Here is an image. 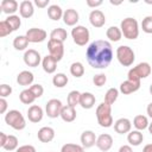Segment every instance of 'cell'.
Returning a JSON list of instances; mask_svg holds the SVG:
<instances>
[{
    "mask_svg": "<svg viewBox=\"0 0 152 152\" xmlns=\"http://www.w3.org/2000/svg\"><path fill=\"white\" fill-rule=\"evenodd\" d=\"M88 64L94 69H106L113 59V48L108 40L97 39L91 42L86 51Z\"/></svg>",
    "mask_w": 152,
    "mask_h": 152,
    "instance_id": "1",
    "label": "cell"
},
{
    "mask_svg": "<svg viewBox=\"0 0 152 152\" xmlns=\"http://www.w3.org/2000/svg\"><path fill=\"white\" fill-rule=\"evenodd\" d=\"M120 30L126 39L134 40L139 37V24L135 18L127 17L122 19L120 23Z\"/></svg>",
    "mask_w": 152,
    "mask_h": 152,
    "instance_id": "2",
    "label": "cell"
},
{
    "mask_svg": "<svg viewBox=\"0 0 152 152\" xmlns=\"http://www.w3.org/2000/svg\"><path fill=\"white\" fill-rule=\"evenodd\" d=\"M96 114V119H97V124L101 127L108 128L113 126V115H112V106L106 103V102H101L95 110Z\"/></svg>",
    "mask_w": 152,
    "mask_h": 152,
    "instance_id": "3",
    "label": "cell"
},
{
    "mask_svg": "<svg viewBox=\"0 0 152 152\" xmlns=\"http://www.w3.org/2000/svg\"><path fill=\"white\" fill-rule=\"evenodd\" d=\"M152 72V68L150 65V63L147 62H141L139 64H137L135 66L131 68L127 72V80L132 81V82H140L142 78H146L151 75Z\"/></svg>",
    "mask_w": 152,
    "mask_h": 152,
    "instance_id": "4",
    "label": "cell"
},
{
    "mask_svg": "<svg viewBox=\"0 0 152 152\" xmlns=\"http://www.w3.org/2000/svg\"><path fill=\"white\" fill-rule=\"evenodd\" d=\"M5 122L15 131H21L26 127V120L18 109H11L5 114Z\"/></svg>",
    "mask_w": 152,
    "mask_h": 152,
    "instance_id": "5",
    "label": "cell"
},
{
    "mask_svg": "<svg viewBox=\"0 0 152 152\" xmlns=\"http://www.w3.org/2000/svg\"><path fill=\"white\" fill-rule=\"evenodd\" d=\"M115 55H116L118 62L122 66H131L135 61V53H134L133 49L127 45H120L116 49Z\"/></svg>",
    "mask_w": 152,
    "mask_h": 152,
    "instance_id": "6",
    "label": "cell"
},
{
    "mask_svg": "<svg viewBox=\"0 0 152 152\" xmlns=\"http://www.w3.org/2000/svg\"><path fill=\"white\" fill-rule=\"evenodd\" d=\"M71 38L74 43L78 46H86L90 39L89 30L83 25H76L71 30Z\"/></svg>",
    "mask_w": 152,
    "mask_h": 152,
    "instance_id": "7",
    "label": "cell"
},
{
    "mask_svg": "<svg viewBox=\"0 0 152 152\" xmlns=\"http://www.w3.org/2000/svg\"><path fill=\"white\" fill-rule=\"evenodd\" d=\"M48 50H49V55L52 56L57 62H59L64 56V44L62 42H58L55 39H49Z\"/></svg>",
    "mask_w": 152,
    "mask_h": 152,
    "instance_id": "8",
    "label": "cell"
},
{
    "mask_svg": "<svg viewBox=\"0 0 152 152\" xmlns=\"http://www.w3.org/2000/svg\"><path fill=\"white\" fill-rule=\"evenodd\" d=\"M63 108L62 101L58 99H51L45 104V114L50 119H56L61 115V110Z\"/></svg>",
    "mask_w": 152,
    "mask_h": 152,
    "instance_id": "9",
    "label": "cell"
},
{
    "mask_svg": "<svg viewBox=\"0 0 152 152\" xmlns=\"http://www.w3.org/2000/svg\"><path fill=\"white\" fill-rule=\"evenodd\" d=\"M23 59H24V63L30 66V68H36L38 66L40 63H42V56L40 53L34 50V49H28L24 52V56H23Z\"/></svg>",
    "mask_w": 152,
    "mask_h": 152,
    "instance_id": "10",
    "label": "cell"
},
{
    "mask_svg": "<svg viewBox=\"0 0 152 152\" xmlns=\"http://www.w3.org/2000/svg\"><path fill=\"white\" fill-rule=\"evenodd\" d=\"M28 39L30 43H42L48 37V33L43 28H39V27H32V28H28L26 31V34H25Z\"/></svg>",
    "mask_w": 152,
    "mask_h": 152,
    "instance_id": "11",
    "label": "cell"
},
{
    "mask_svg": "<svg viewBox=\"0 0 152 152\" xmlns=\"http://www.w3.org/2000/svg\"><path fill=\"white\" fill-rule=\"evenodd\" d=\"M113 137L110 135V134H108V133H102V134H100L99 137H97V139H96V147L100 150V151H102V152H107V151H109L110 148H112V146H113Z\"/></svg>",
    "mask_w": 152,
    "mask_h": 152,
    "instance_id": "12",
    "label": "cell"
},
{
    "mask_svg": "<svg viewBox=\"0 0 152 152\" xmlns=\"http://www.w3.org/2000/svg\"><path fill=\"white\" fill-rule=\"evenodd\" d=\"M89 23L93 27H96V28H100V27L104 26V24H106L104 13L100 10H93L89 13Z\"/></svg>",
    "mask_w": 152,
    "mask_h": 152,
    "instance_id": "13",
    "label": "cell"
},
{
    "mask_svg": "<svg viewBox=\"0 0 152 152\" xmlns=\"http://www.w3.org/2000/svg\"><path fill=\"white\" fill-rule=\"evenodd\" d=\"M44 116V110L38 104H32L28 107L27 109V118H28V121L33 122V124H38L39 121H42Z\"/></svg>",
    "mask_w": 152,
    "mask_h": 152,
    "instance_id": "14",
    "label": "cell"
},
{
    "mask_svg": "<svg viewBox=\"0 0 152 152\" xmlns=\"http://www.w3.org/2000/svg\"><path fill=\"white\" fill-rule=\"evenodd\" d=\"M63 23L66 25V26H76L78 20H80V14L74 8H68L64 11L63 13Z\"/></svg>",
    "mask_w": 152,
    "mask_h": 152,
    "instance_id": "15",
    "label": "cell"
},
{
    "mask_svg": "<svg viewBox=\"0 0 152 152\" xmlns=\"http://www.w3.org/2000/svg\"><path fill=\"white\" fill-rule=\"evenodd\" d=\"M37 138L40 142H45V144L51 142L55 139V129L50 126H44L38 129Z\"/></svg>",
    "mask_w": 152,
    "mask_h": 152,
    "instance_id": "16",
    "label": "cell"
},
{
    "mask_svg": "<svg viewBox=\"0 0 152 152\" xmlns=\"http://www.w3.org/2000/svg\"><path fill=\"white\" fill-rule=\"evenodd\" d=\"M132 128V122L127 118H120L114 122V131L118 134H128Z\"/></svg>",
    "mask_w": 152,
    "mask_h": 152,
    "instance_id": "17",
    "label": "cell"
},
{
    "mask_svg": "<svg viewBox=\"0 0 152 152\" xmlns=\"http://www.w3.org/2000/svg\"><path fill=\"white\" fill-rule=\"evenodd\" d=\"M34 13V4L30 0H24L19 4V14L21 18L28 19Z\"/></svg>",
    "mask_w": 152,
    "mask_h": 152,
    "instance_id": "18",
    "label": "cell"
},
{
    "mask_svg": "<svg viewBox=\"0 0 152 152\" xmlns=\"http://www.w3.org/2000/svg\"><path fill=\"white\" fill-rule=\"evenodd\" d=\"M96 139L97 137L95 135V133L90 129H87L84 132H82L81 137H80V140H81V144L84 148H90L93 147L95 144H96Z\"/></svg>",
    "mask_w": 152,
    "mask_h": 152,
    "instance_id": "19",
    "label": "cell"
},
{
    "mask_svg": "<svg viewBox=\"0 0 152 152\" xmlns=\"http://www.w3.org/2000/svg\"><path fill=\"white\" fill-rule=\"evenodd\" d=\"M96 97L93 93L90 91H84L81 93V99H80V106L83 109H91L95 106Z\"/></svg>",
    "mask_w": 152,
    "mask_h": 152,
    "instance_id": "20",
    "label": "cell"
},
{
    "mask_svg": "<svg viewBox=\"0 0 152 152\" xmlns=\"http://www.w3.org/2000/svg\"><path fill=\"white\" fill-rule=\"evenodd\" d=\"M1 12L7 15H13L17 11H19V4L15 0H2L0 4Z\"/></svg>",
    "mask_w": 152,
    "mask_h": 152,
    "instance_id": "21",
    "label": "cell"
},
{
    "mask_svg": "<svg viewBox=\"0 0 152 152\" xmlns=\"http://www.w3.org/2000/svg\"><path fill=\"white\" fill-rule=\"evenodd\" d=\"M139 88H140V82H132V81L126 80L120 84L119 91L124 95H129V94L139 90Z\"/></svg>",
    "mask_w": 152,
    "mask_h": 152,
    "instance_id": "22",
    "label": "cell"
},
{
    "mask_svg": "<svg viewBox=\"0 0 152 152\" xmlns=\"http://www.w3.org/2000/svg\"><path fill=\"white\" fill-rule=\"evenodd\" d=\"M57 63L58 62L52 56L46 55L42 59V68L46 74H53L56 71V69H57Z\"/></svg>",
    "mask_w": 152,
    "mask_h": 152,
    "instance_id": "23",
    "label": "cell"
},
{
    "mask_svg": "<svg viewBox=\"0 0 152 152\" xmlns=\"http://www.w3.org/2000/svg\"><path fill=\"white\" fill-rule=\"evenodd\" d=\"M33 80H34V76L31 71L28 70H23L20 71L18 75H17V83L19 86H24V87H27V86H32L33 83Z\"/></svg>",
    "mask_w": 152,
    "mask_h": 152,
    "instance_id": "24",
    "label": "cell"
},
{
    "mask_svg": "<svg viewBox=\"0 0 152 152\" xmlns=\"http://www.w3.org/2000/svg\"><path fill=\"white\" fill-rule=\"evenodd\" d=\"M59 118L63 121H65V122H72V121H75V119H76V109H75V107H71L69 104L63 106V108L61 110Z\"/></svg>",
    "mask_w": 152,
    "mask_h": 152,
    "instance_id": "25",
    "label": "cell"
},
{
    "mask_svg": "<svg viewBox=\"0 0 152 152\" xmlns=\"http://www.w3.org/2000/svg\"><path fill=\"white\" fill-rule=\"evenodd\" d=\"M63 13H64V11L62 10V7L59 5L53 4V5H50L48 7V17L53 21L61 20L63 18Z\"/></svg>",
    "mask_w": 152,
    "mask_h": 152,
    "instance_id": "26",
    "label": "cell"
},
{
    "mask_svg": "<svg viewBox=\"0 0 152 152\" xmlns=\"http://www.w3.org/2000/svg\"><path fill=\"white\" fill-rule=\"evenodd\" d=\"M127 141L131 146H139L144 141V134L141 133V131H138V129L131 131L127 134Z\"/></svg>",
    "mask_w": 152,
    "mask_h": 152,
    "instance_id": "27",
    "label": "cell"
},
{
    "mask_svg": "<svg viewBox=\"0 0 152 152\" xmlns=\"http://www.w3.org/2000/svg\"><path fill=\"white\" fill-rule=\"evenodd\" d=\"M106 36L110 42H119L122 38V32L118 26H110L106 31Z\"/></svg>",
    "mask_w": 152,
    "mask_h": 152,
    "instance_id": "28",
    "label": "cell"
},
{
    "mask_svg": "<svg viewBox=\"0 0 152 152\" xmlns=\"http://www.w3.org/2000/svg\"><path fill=\"white\" fill-rule=\"evenodd\" d=\"M148 119L147 116L142 115V114H139V115H135L134 119H133V126L135 127V129L138 131H144L148 127Z\"/></svg>",
    "mask_w": 152,
    "mask_h": 152,
    "instance_id": "29",
    "label": "cell"
},
{
    "mask_svg": "<svg viewBox=\"0 0 152 152\" xmlns=\"http://www.w3.org/2000/svg\"><path fill=\"white\" fill-rule=\"evenodd\" d=\"M28 39L26 36H17L13 39V48L18 51H26L27 46H28Z\"/></svg>",
    "mask_w": 152,
    "mask_h": 152,
    "instance_id": "30",
    "label": "cell"
},
{
    "mask_svg": "<svg viewBox=\"0 0 152 152\" xmlns=\"http://www.w3.org/2000/svg\"><path fill=\"white\" fill-rule=\"evenodd\" d=\"M68 38V32L65 28H62V27H57V28H53L50 33V39H55V40H58V42H62L64 43Z\"/></svg>",
    "mask_w": 152,
    "mask_h": 152,
    "instance_id": "31",
    "label": "cell"
},
{
    "mask_svg": "<svg viewBox=\"0 0 152 152\" xmlns=\"http://www.w3.org/2000/svg\"><path fill=\"white\" fill-rule=\"evenodd\" d=\"M69 82V78L63 72H57L55 74V76L52 77V84L56 88H64Z\"/></svg>",
    "mask_w": 152,
    "mask_h": 152,
    "instance_id": "32",
    "label": "cell"
},
{
    "mask_svg": "<svg viewBox=\"0 0 152 152\" xmlns=\"http://www.w3.org/2000/svg\"><path fill=\"white\" fill-rule=\"evenodd\" d=\"M19 100H20V102L24 103V104H31V103L34 102L36 97H34V95L32 94V91L30 90V88H26V89H24V90L20 91V94H19Z\"/></svg>",
    "mask_w": 152,
    "mask_h": 152,
    "instance_id": "33",
    "label": "cell"
},
{
    "mask_svg": "<svg viewBox=\"0 0 152 152\" xmlns=\"http://www.w3.org/2000/svg\"><path fill=\"white\" fill-rule=\"evenodd\" d=\"M18 145H19L18 138L15 135H13V134H10L8 138H7V141H6V144L4 145L2 148L5 151H7V152H12V151H17V148L19 147Z\"/></svg>",
    "mask_w": 152,
    "mask_h": 152,
    "instance_id": "34",
    "label": "cell"
},
{
    "mask_svg": "<svg viewBox=\"0 0 152 152\" xmlns=\"http://www.w3.org/2000/svg\"><path fill=\"white\" fill-rule=\"evenodd\" d=\"M70 74L76 77V78H80L84 75V66L81 62H74L71 63L70 65Z\"/></svg>",
    "mask_w": 152,
    "mask_h": 152,
    "instance_id": "35",
    "label": "cell"
},
{
    "mask_svg": "<svg viewBox=\"0 0 152 152\" xmlns=\"http://www.w3.org/2000/svg\"><path fill=\"white\" fill-rule=\"evenodd\" d=\"M119 89H116V88H109L107 91H106V94H104V101L103 102H106V103H108V104H113L116 100H118V97H119Z\"/></svg>",
    "mask_w": 152,
    "mask_h": 152,
    "instance_id": "36",
    "label": "cell"
},
{
    "mask_svg": "<svg viewBox=\"0 0 152 152\" xmlns=\"http://www.w3.org/2000/svg\"><path fill=\"white\" fill-rule=\"evenodd\" d=\"M80 99L81 93L78 90H71L66 96V103L71 107H76L77 104H80Z\"/></svg>",
    "mask_w": 152,
    "mask_h": 152,
    "instance_id": "37",
    "label": "cell"
},
{
    "mask_svg": "<svg viewBox=\"0 0 152 152\" xmlns=\"http://www.w3.org/2000/svg\"><path fill=\"white\" fill-rule=\"evenodd\" d=\"M61 152H84V147L78 144L66 142L61 147Z\"/></svg>",
    "mask_w": 152,
    "mask_h": 152,
    "instance_id": "38",
    "label": "cell"
},
{
    "mask_svg": "<svg viewBox=\"0 0 152 152\" xmlns=\"http://www.w3.org/2000/svg\"><path fill=\"white\" fill-rule=\"evenodd\" d=\"M5 20L10 24V26H11V27H12V30H13V32H14V31H17V30L20 27V25H21V19H20V17H19V15H17V14L8 15Z\"/></svg>",
    "mask_w": 152,
    "mask_h": 152,
    "instance_id": "39",
    "label": "cell"
},
{
    "mask_svg": "<svg viewBox=\"0 0 152 152\" xmlns=\"http://www.w3.org/2000/svg\"><path fill=\"white\" fill-rule=\"evenodd\" d=\"M12 32H13V30H12V27L10 26V24H8L6 20H1V21H0V37L4 38V37H6V36L11 34Z\"/></svg>",
    "mask_w": 152,
    "mask_h": 152,
    "instance_id": "40",
    "label": "cell"
},
{
    "mask_svg": "<svg viewBox=\"0 0 152 152\" xmlns=\"http://www.w3.org/2000/svg\"><path fill=\"white\" fill-rule=\"evenodd\" d=\"M141 28L145 33H152V15H147L141 21Z\"/></svg>",
    "mask_w": 152,
    "mask_h": 152,
    "instance_id": "41",
    "label": "cell"
},
{
    "mask_svg": "<svg viewBox=\"0 0 152 152\" xmlns=\"http://www.w3.org/2000/svg\"><path fill=\"white\" fill-rule=\"evenodd\" d=\"M106 82H107V76L104 75V74H97V75H95L94 77H93V83H94V86H96V87H102V86H104L106 84Z\"/></svg>",
    "mask_w": 152,
    "mask_h": 152,
    "instance_id": "42",
    "label": "cell"
},
{
    "mask_svg": "<svg viewBox=\"0 0 152 152\" xmlns=\"http://www.w3.org/2000/svg\"><path fill=\"white\" fill-rule=\"evenodd\" d=\"M30 90L32 91V94L34 95V97H36V99L42 97V96H43V94H44V88H43V86H42V84H38V83L32 84V86L30 87Z\"/></svg>",
    "mask_w": 152,
    "mask_h": 152,
    "instance_id": "43",
    "label": "cell"
},
{
    "mask_svg": "<svg viewBox=\"0 0 152 152\" xmlns=\"http://www.w3.org/2000/svg\"><path fill=\"white\" fill-rule=\"evenodd\" d=\"M12 91H13V89H12L11 86H8V84H6V83H2V84L0 86V96H1V97L6 99L7 96H10V95L12 94Z\"/></svg>",
    "mask_w": 152,
    "mask_h": 152,
    "instance_id": "44",
    "label": "cell"
},
{
    "mask_svg": "<svg viewBox=\"0 0 152 152\" xmlns=\"http://www.w3.org/2000/svg\"><path fill=\"white\" fill-rule=\"evenodd\" d=\"M15 152H37V151H36V147L32 145H21L17 148Z\"/></svg>",
    "mask_w": 152,
    "mask_h": 152,
    "instance_id": "45",
    "label": "cell"
},
{
    "mask_svg": "<svg viewBox=\"0 0 152 152\" xmlns=\"http://www.w3.org/2000/svg\"><path fill=\"white\" fill-rule=\"evenodd\" d=\"M33 4H34L37 7H39V8H45V7L49 6L50 0H34Z\"/></svg>",
    "mask_w": 152,
    "mask_h": 152,
    "instance_id": "46",
    "label": "cell"
},
{
    "mask_svg": "<svg viewBox=\"0 0 152 152\" xmlns=\"http://www.w3.org/2000/svg\"><path fill=\"white\" fill-rule=\"evenodd\" d=\"M103 4V1L102 0H87V5L89 6V7H91V8H94V10H96V7H99V6H101Z\"/></svg>",
    "mask_w": 152,
    "mask_h": 152,
    "instance_id": "47",
    "label": "cell"
},
{
    "mask_svg": "<svg viewBox=\"0 0 152 152\" xmlns=\"http://www.w3.org/2000/svg\"><path fill=\"white\" fill-rule=\"evenodd\" d=\"M7 107H8V103H7L6 99L0 97V113L1 114H5L7 112Z\"/></svg>",
    "mask_w": 152,
    "mask_h": 152,
    "instance_id": "48",
    "label": "cell"
},
{
    "mask_svg": "<svg viewBox=\"0 0 152 152\" xmlns=\"http://www.w3.org/2000/svg\"><path fill=\"white\" fill-rule=\"evenodd\" d=\"M7 138H8V135H7L6 133L0 132V147H4V145H5L6 141H7Z\"/></svg>",
    "mask_w": 152,
    "mask_h": 152,
    "instance_id": "49",
    "label": "cell"
},
{
    "mask_svg": "<svg viewBox=\"0 0 152 152\" xmlns=\"http://www.w3.org/2000/svg\"><path fill=\"white\" fill-rule=\"evenodd\" d=\"M118 152H133V148L131 145H122V146H120Z\"/></svg>",
    "mask_w": 152,
    "mask_h": 152,
    "instance_id": "50",
    "label": "cell"
},
{
    "mask_svg": "<svg viewBox=\"0 0 152 152\" xmlns=\"http://www.w3.org/2000/svg\"><path fill=\"white\" fill-rule=\"evenodd\" d=\"M146 113H147L148 118L152 119V102H150V103L147 104V107H146Z\"/></svg>",
    "mask_w": 152,
    "mask_h": 152,
    "instance_id": "51",
    "label": "cell"
},
{
    "mask_svg": "<svg viewBox=\"0 0 152 152\" xmlns=\"http://www.w3.org/2000/svg\"><path fill=\"white\" fill-rule=\"evenodd\" d=\"M142 152H152V144H147L144 146Z\"/></svg>",
    "mask_w": 152,
    "mask_h": 152,
    "instance_id": "52",
    "label": "cell"
},
{
    "mask_svg": "<svg viewBox=\"0 0 152 152\" xmlns=\"http://www.w3.org/2000/svg\"><path fill=\"white\" fill-rule=\"evenodd\" d=\"M147 129H148L150 134L152 135V122H150V124H148V127H147Z\"/></svg>",
    "mask_w": 152,
    "mask_h": 152,
    "instance_id": "53",
    "label": "cell"
},
{
    "mask_svg": "<svg viewBox=\"0 0 152 152\" xmlns=\"http://www.w3.org/2000/svg\"><path fill=\"white\" fill-rule=\"evenodd\" d=\"M148 91H150V94L152 95V83L150 84V88H148Z\"/></svg>",
    "mask_w": 152,
    "mask_h": 152,
    "instance_id": "54",
    "label": "cell"
}]
</instances>
